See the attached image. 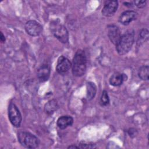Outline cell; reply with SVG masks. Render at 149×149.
Returning <instances> with one entry per match:
<instances>
[{"label": "cell", "instance_id": "6da1fadb", "mask_svg": "<svg viewBox=\"0 0 149 149\" xmlns=\"http://www.w3.org/2000/svg\"><path fill=\"white\" fill-rule=\"evenodd\" d=\"M73 74L76 77H80L84 74L87 68V58L83 50L79 49L76 52L72 65Z\"/></svg>", "mask_w": 149, "mask_h": 149}, {"label": "cell", "instance_id": "7a4b0ae2", "mask_svg": "<svg viewBox=\"0 0 149 149\" xmlns=\"http://www.w3.org/2000/svg\"><path fill=\"white\" fill-rule=\"evenodd\" d=\"M134 41V33L132 30L122 34L116 45V49L119 55H125L131 49Z\"/></svg>", "mask_w": 149, "mask_h": 149}, {"label": "cell", "instance_id": "3957f363", "mask_svg": "<svg viewBox=\"0 0 149 149\" xmlns=\"http://www.w3.org/2000/svg\"><path fill=\"white\" fill-rule=\"evenodd\" d=\"M50 30L53 35L61 42L68 43L69 33L66 28L58 20H54L50 23Z\"/></svg>", "mask_w": 149, "mask_h": 149}, {"label": "cell", "instance_id": "277c9868", "mask_svg": "<svg viewBox=\"0 0 149 149\" xmlns=\"http://www.w3.org/2000/svg\"><path fill=\"white\" fill-rule=\"evenodd\" d=\"M17 139L20 144L27 148H36L40 144L38 138L30 132H20Z\"/></svg>", "mask_w": 149, "mask_h": 149}, {"label": "cell", "instance_id": "5b68a950", "mask_svg": "<svg viewBox=\"0 0 149 149\" xmlns=\"http://www.w3.org/2000/svg\"><path fill=\"white\" fill-rule=\"evenodd\" d=\"M8 117L13 126L16 127L20 126L22 120V115L17 106L13 102H11L8 107Z\"/></svg>", "mask_w": 149, "mask_h": 149}, {"label": "cell", "instance_id": "8992f818", "mask_svg": "<svg viewBox=\"0 0 149 149\" xmlns=\"http://www.w3.org/2000/svg\"><path fill=\"white\" fill-rule=\"evenodd\" d=\"M25 30L28 34L33 37L40 35L42 31V26L35 20H29L25 24Z\"/></svg>", "mask_w": 149, "mask_h": 149}, {"label": "cell", "instance_id": "52a82bcc", "mask_svg": "<svg viewBox=\"0 0 149 149\" xmlns=\"http://www.w3.org/2000/svg\"><path fill=\"white\" fill-rule=\"evenodd\" d=\"M72 67L70 61L66 57L61 56L57 62L56 70L57 72L62 75H64L68 72Z\"/></svg>", "mask_w": 149, "mask_h": 149}, {"label": "cell", "instance_id": "ba28073f", "mask_svg": "<svg viewBox=\"0 0 149 149\" xmlns=\"http://www.w3.org/2000/svg\"><path fill=\"white\" fill-rule=\"evenodd\" d=\"M118 8L117 1H106L104 2V7L102 9V14L107 17L113 16L116 12Z\"/></svg>", "mask_w": 149, "mask_h": 149}, {"label": "cell", "instance_id": "9c48e42d", "mask_svg": "<svg viewBox=\"0 0 149 149\" xmlns=\"http://www.w3.org/2000/svg\"><path fill=\"white\" fill-rule=\"evenodd\" d=\"M137 13L134 10H125L121 13L119 17V22L123 25H128L130 22L136 20Z\"/></svg>", "mask_w": 149, "mask_h": 149}, {"label": "cell", "instance_id": "30bf717a", "mask_svg": "<svg viewBox=\"0 0 149 149\" xmlns=\"http://www.w3.org/2000/svg\"><path fill=\"white\" fill-rule=\"evenodd\" d=\"M108 36L111 41L116 45L122 35L118 26L114 24H111L108 26Z\"/></svg>", "mask_w": 149, "mask_h": 149}, {"label": "cell", "instance_id": "8fae6325", "mask_svg": "<svg viewBox=\"0 0 149 149\" xmlns=\"http://www.w3.org/2000/svg\"><path fill=\"white\" fill-rule=\"evenodd\" d=\"M51 73L50 66L48 64L42 65L37 70V77L40 82L47 81Z\"/></svg>", "mask_w": 149, "mask_h": 149}, {"label": "cell", "instance_id": "7c38bea8", "mask_svg": "<svg viewBox=\"0 0 149 149\" xmlns=\"http://www.w3.org/2000/svg\"><path fill=\"white\" fill-rule=\"evenodd\" d=\"M127 79V76L125 73H121L119 72L114 73L109 79V83L113 86H119L123 81H126Z\"/></svg>", "mask_w": 149, "mask_h": 149}, {"label": "cell", "instance_id": "4fadbf2b", "mask_svg": "<svg viewBox=\"0 0 149 149\" xmlns=\"http://www.w3.org/2000/svg\"><path fill=\"white\" fill-rule=\"evenodd\" d=\"M73 123V119L69 115H64L59 117L56 122L58 127L61 129H65L70 126Z\"/></svg>", "mask_w": 149, "mask_h": 149}, {"label": "cell", "instance_id": "5bb4252c", "mask_svg": "<svg viewBox=\"0 0 149 149\" xmlns=\"http://www.w3.org/2000/svg\"><path fill=\"white\" fill-rule=\"evenodd\" d=\"M97 93V86L91 81H88L86 84V97L88 101L93 100Z\"/></svg>", "mask_w": 149, "mask_h": 149}, {"label": "cell", "instance_id": "9a60e30c", "mask_svg": "<svg viewBox=\"0 0 149 149\" xmlns=\"http://www.w3.org/2000/svg\"><path fill=\"white\" fill-rule=\"evenodd\" d=\"M58 104L55 100H51L47 102L44 106L45 112L49 115H52L58 108Z\"/></svg>", "mask_w": 149, "mask_h": 149}, {"label": "cell", "instance_id": "2e32d148", "mask_svg": "<svg viewBox=\"0 0 149 149\" xmlns=\"http://www.w3.org/2000/svg\"><path fill=\"white\" fill-rule=\"evenodd\" d=\"M139 77L143 80H148L149 76L148 66H143L140 67L138 71Z\"/></svg>", "mask_w": 149, "mask_h": 149}, {"label": "cell", "instance_id": "e0dca14e", "mask_svg": "<svg viewBox=\"0 0 149 149\" xmlns=\"http://www.w3.org/2000/svg\"><path fill=\"white\" fill-rule=\"evenodd\" d=\"M148 39V30L144 29H143L139 36L138 40H137V44L139 45L142 44L143 43L145 42Z\"/></svg>", "mask_w": 149, "mask_h": 149}, {"label": "cell", "instance_id": "ac0fdd59", "mask_svg": "<svg viewBox=\"0 0 149 149\" xmlns=\"http://www.w3.org/2000/svg\"><path fill=\"white\" fill-rule=\"evenodd\" d=\"M100 104L102 106H107L109 104V98L106 90H104L102 93L100 98Z\"/></svg>", "mask_w": 149, "mask_h": 149}, {"label": "cell", "instance_id": "d6986e66", "mask_svg": "<svg viewBox=\"0 0 149 149\" xmlns=\"http://www.w3.org/2000/svg\"><path fill=\"white\" fill-rule=\"evenodd\" d=\"M79 148H96L95 144L92 143H87L85 142H81L79 145Z\"/></svg>", "mask_w": 149, "mask_h": 149}, {"label": "cell", "instance_id": "ffe728a7", "mask_svg": "<svg viewBox=\"0 0 149 149\" xmlns=\"http://www.w3.org/2000/svg\"><path fill=\"white\" fill-rule=\"evenodd\" d=\"M134 5L137 6L139 8H143L146 5V1H133Z\"/></svg>", "mask_w": 149, "mask_h": 149}, {"label": "cell", "instance_id": "44dd1931", "mask_svg": "<svg viewBox=\"0 0 149 149\" xmlns=\"http://www.w3.org/2000/svg\"><path fill=\"white\" fill-rule=\"evenodd\" d=\"M137 130L135 128H130L128 130V134L131 137H134L137 134Z\"/></svg>", "mask_w": 149, "mask_h": 149}, {"label": "cell", "instance_id": "7402d4cb", "mask_svg": "<svg viewBox=\"0 0 149 149\" xmlns=\"http://www.w3.org/2000/svg\"><path fill=\"white\" fill-rule=\"evenodd\" d=\"M0 40L2 42H4L5 41V36L3 34V33L2 32H1V37H0Z\"/></svg>", "mask_w": 149, "mask_h": 149}, {"label": "cell", "instance_id": "603a6c76", "mask_svg": "<svg viewBox=\"0 0 149 149\" xmlns=\"http://www.w3.org/2000/svg\"><path fill=\"white\" fill-rule=\"evenodd\" d=\"M68 148H79L78 146H74V145H72V146H70L68 147Z\"/></svg>", "mask_w": 149, "mask_h": 149}]
</instances>
